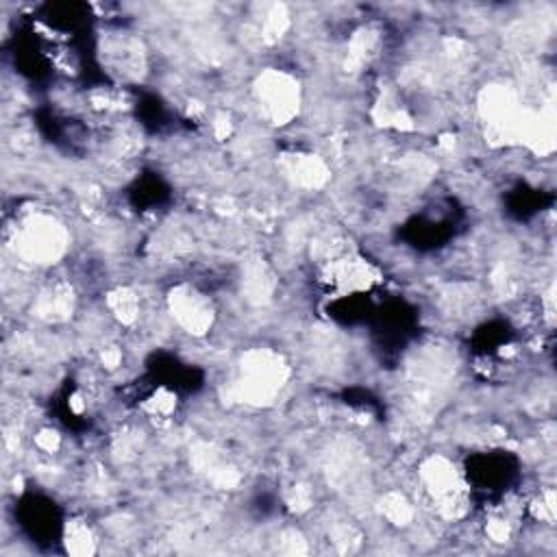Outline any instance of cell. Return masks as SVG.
Here are the masks:
<instances>
[{"mask_svg":"<svg viewBox=\"0 0 557 557\" xmlns=\"http://www.w3.org/2000/svg\"><path fill=\"white\" fill-rule=\"evenodd\" d=\"M287 379L283 359L270 350H250L242 357V374L235 383V394L255 405L272 400Z\"/></svg>","mask_w":557,"mask_h":557,"instance_id":"cell-1","label":"cell"},{"mask_svg":"<svg viewBox=\"0 0 557 557\" xmlns=\"http://www.w3.org/2000/svg\"><path fill=\"white\" fill-rule=\"evenodd\" d=\"M255 98L261 115L272 124H287L300 109V85L281 70H265L255 81Z\"/></svg>","mask_w":557,"mask_h":557,"instance_id":"cell-2","label":"cell"},{"mask_svg":"<svg viewBox=\"0 0 557 557\" xmlns=\"http://www.w3.org/2000/svg\"><path fill=\"white\" fill-rule=\"evenodd\" d=\"M67 233L48 215H35L22 222L15 233V252L30 263H50L65 252Z\"/></svg>","mask_w":557,"mask_h":557,"instance_id":"cell-3","label":"cell"},{"mask_svg":"<svg viewBox=\"0 0 557 557\" xmlns=\"http://www.w3.org/2000/svg\"><path fill=\"white\" fill-rule=\"evenodd\" d=\"M168 309L176 324L191 335H205L215 320L209 296L191 285H176L168 296Z\"/></svg>","mask_w":557,"mask_h":557,"instance_id":"cell-4","label":"cell"},{"mask_svg":"<svg viewBox=\"0 0 557 557\" xmlns=\"http://www.w3.org/2000/svg\"><path fill=\"white\" fill-rule=\"evenodd\" d=\"M287 176L302 187H322L329 178V170L324 161L315 154H292L287 161Z\"/></svg>","mask_w":557,"mask_h":557,"instance_id":"cell-5","label":"cell"},{"mask_svg":"<svg viewBox=\"0 0 557 557\" xmlns=\"http://www.w3.org/2000/svg\"><path fill=\"white\" fill-rule=\"evenodd\" d=\"M65 550L72 555H91L96 550V540L85 520H67L63 529Z\"/></svg>","mask_w":557,"mask_h":557,"instance_id":"cell-6","label":"cell"},{"mask_svg":"<svg viewBox=\"0 0 557 557\" xmlns=\"http://www.w3.org/2000/svg\"><path fill=\"white\" fill-rule=\"evenodd\" d=\"M381 513L385 516L387 522L392 524H398V527H405L411 522L413 518V509H411V503L398 494V492H389L383 496L381 500Z\"/></svg>","mask_w":557,"mask_h":557,"instance_id":"cell-7","label":"cell"}]
</instances>
